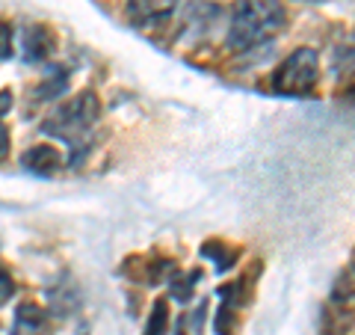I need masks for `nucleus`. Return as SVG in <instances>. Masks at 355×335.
Listing matches in <instances>:
<instances>
[{
  "label": "nucleus",
  "mask_w": 355,
  "mask_h": 335,
  "mask_svg": "<svg viewBox=\"0 0 355 335\" xmlns=\"http://www.w3.org/2000/svg\"><path fill=\"white\" fill-rule=\"evenodd\" d=\"M15 294V282H12V276H9L3 267H0V306H6L9 300H12Z\"/></svg>",
  "instance_id": "2eb2a0df"
},
{
  "label": "nucleus",
  "mask_w": 355,
  "mask_h": 335,
  "mask_svg": "<svg viewBox=\"0 0 355 335\" xmlns=\"http://www.w3.org/2000/svg\"><path fill=\"white\" fill-rule=\"evenodd\" d=\"M193 335H198V332H202V327H205V303H202V309H196L193 311Z\"/></svg>",
  "instance_id": "dca6fc26"
},
{
  "label": "nucleus",
  "mask_w": 355,
  "mask_h": 335,
  "mask_svg": "<svg viewBox=\"0 0 355 335\" xmlns=\"http://www.w3.org/2000/svg\"><path fill=\"white\" fill-rule=\"evenodd\" d=\"M12 57V27L0 21V60Z\"/></svg>",
  "instance_id": "4468645a"
},
{
  "label": "nucleus",
  "mask_w": 355,
  "mask_h": 335,
  "mask_svg": "<svg viewBox=\"0 0 355 335\" xmlns=\"http://www.w3.org/2000/svg\"><path fill=\"white\" fill-rule=\"evenodd\" d=\"M340 297H343V300H352V297H355V264L340 276V282H338V300H340Z\"/></svg>",
  "instance_id": "ddd939ff"
},
{
  "label": "nucleus",
  "mask_w": 355,
  "mask_h": 335,
  "mask_svg": "<svg viewBox=\"0 0 355 335\" xmlns=\"http://www.w3.org/2000/svg\"><path fill=\"white\" fill-rule=\"evenodd\" d=\"M53 33L48 30V27H30L27 33H24V57L27 60H44L48 54L53 51Z\"/></svg>",
  "instance_id": "0eeeda50"
},
{
  "label": "nucleus",
  "mask_w": 355,
  "mask_h": 335,
  "mask_svg": "<svg viewBox=\"0 0 355 335\" xmlns=\"http://www.w3.org/2000/svg\"><path fill=\"white\" fill-rule=\"evenodd\" d=\"M48 332V311L36 303H21L15 311L12 335H44Z\"/></svg>",
  "instance_id": "20e7f679"
},
{
  "label": "nucleus",
  "mask_w": 355,
  "mask_h": 335,
  "mask_svg": "<svg viewBox=\"0 0 355 335\" xmlns=\"http://www.w3.org/2000/svg\"><path fill=\"white\" fill-rule=\"evenodd\" d=\"M202 255H205V259H214V261H216V270H228V267H234V261H237V250L225 247L222 240H210V243H205V247H202Z\"/></svg>",
  "instance_id": "1a4fd4ad"
},
{
  "label": "nucleus",
  "mask_w": 355,
  "mask_h": 335,
  "mask_svg": "<svg viewBox=\"0 0 355 335\" xmlns=\"http://www.w3.org/2000/svg\"><path fill=\"white\" fill-rule=\"evenodd\" d=\"M320 77V60L314 48H299L272 74V92L279 95H308Z\"/></svg>",
  "instance_id": "7ed1b4c3"
},
{
  "label": "nucleus",
  "mask_w": 355,
  "mask_h": 335,
  "mask_svg": "<svg viewBox=\"0 0 355 335\" xmlns=\"http://www.w3.org/2000/svg\"><path fill=\"white\" fill-rule=\"evenodd\" d=\"M65 86H69V72L65 69H51L44 74V81L39 89H33V98H39V101H48V98H60L65 92Z\"/></svg>",
  "instance_id": "6e6552de"
},
{
  "label": "nucleus",
  "mask_w": 355,
  "mask_h": 335,
  "mask_svg": "<svg viewBox=\"0 0 355 335\" xmlns=\"http://www.w3.org/2000/svg\"><path fill=\"white\" fill-rule=\"evenodd\" d=\"M284 27V6L279 0H237L228 44L237 51L254 48Z\"/></svg>",
  "instance_id": "f257e3e1"
},
{
  "label": "nucleus",
  "mask_w": 355,
  "mask_h": 335,
  "mask_svg": "<svg viewBox=\"0 0 355 335\" xmlns=\"http://www.w3.org/2000/svg\"><path fill=\"white\" fill-rule=\"evenodd\" d=\"M198 279H202V270H193L187 276H181V270H178V276L172 279V297L178 300V303H187V300L193 297V288H196Z\"/></svg>",
  "instance_id": "9b49d317"
},
{
  "label": "nucleus",
  "mask_w": 355,
  "mask_h": 335,
  "mask_svg": "<svg viewBox=\"0 0 355 335\" xmlns=\"http://www.w3.org/2000/svg\"><path fill=\"white\" fill-rule=\"evenodd\" d=\"M98 113H101V104H98L95 92H80V95L69 98V101H62L57 110H53L51 119L42 125V131L69 142V146L74 149L71 163H77L80 161V149H86L89 133H92L95 122H98Z\"/></svg>",
  "instance_id": "f03ea898"
},
{
  "label": "nucleus",
  "mask_w": 355,
  "mask_h": 335,
  "mask_svg": "<svg viewBox=\"0 0 355 335\" xmlns=\"http://www.w3.org/2000/svg\"><path fill=\"white\" fill-rule=\"evenodd\" d=\"M175 6L178 0H128V15L137 24H151V21L172 15Z\"/></svg>",
  "instance_id": "423d86ee"
},
{
  "label": "nucleus",
  "mask_w": 355,
  "mask_h": 335,
  "mask_svg": "<svg viewBox=\"0 0 355 335\" xmlns=\"http://www.w3.org/2000/svg\"><path fill=\"white\" fill-rule=\"evenodd\" d=\"M9 154V131H6V125H0V161H3Z\"/></svg>",
  "instance_id": "a211bd4d"
},
{
  "label": "nucleus",
  "mask_w": 355,
  "mask_h": 335,
  "mask_svg": "<svg viewBox=\"0 0 355 335\" xmlns=\"http://www.w3.org/2000/svg\"><path fill=\"white\" fill-rule=\"evenodd\" d=\"M331 72L338 77L343 74H355V44H340L331 54Z\"/></svg>",
  "instance_id": "9d476101"
},
{
  "label": "nucleus",
  "mask_w": 355,
  "mask_h": 335,
  "mask_svg": "<svg viewBox=\"0 0 355 335\" xmlns=\"http://www.w3.org/2000/svg\"><path fill=\"white\" fill-rule=\"evenodd\" d=\"M166 327H169V309H166V300H157V303H154L151 318H148L146 335H166Z\"/></svg>",
  "instance_id": "f8f14e48"
},
{
  "label": "nucleus",
  "mask_w": 355,
  "mask_h": 335,
  "mask_svg": "<svg viewBox=\"0 0 355 335\" xmlns=\"http://www.w3.org/2000/svg\"><path fill=\"white\" fill-rule=\"evenodd\" d=\"M21 163H24V170L36 172V175H53L62 166V154L53 146H33L30 152H24Z\"/></svg>",
  "instance_id": "39448f33"
},
{
  "label": "nucleus",
  "mask_w": 355,
  "mask_h": 335,
  "mask_svg": "<svg viewBox=\"0 0 355 335\" xmlns=\"http://www.w3.org/2000/svg\"><path fill=\"white\" fill-rule=\"evenodd\" d=\"M9 107H12V92H9V89H3V92H0V119L9 113Z\"/></svg>",
  "instance_id": "f3484780"
},
{
  "label": "nucleus",
  "mask_w": 355,
  "mask_h": 335,
  "mask_svg": "<svg viewBox=\"0 0 355 335\" xmlns=\"http://www.w3.org/2000/svg\"><path fill=\"white\" fill-rule=\"evenodd\" d=\"M296 3H320V0H296Z\"/></svg>",
  "instance_id": "6ab92c4d"
}]
</instances>
